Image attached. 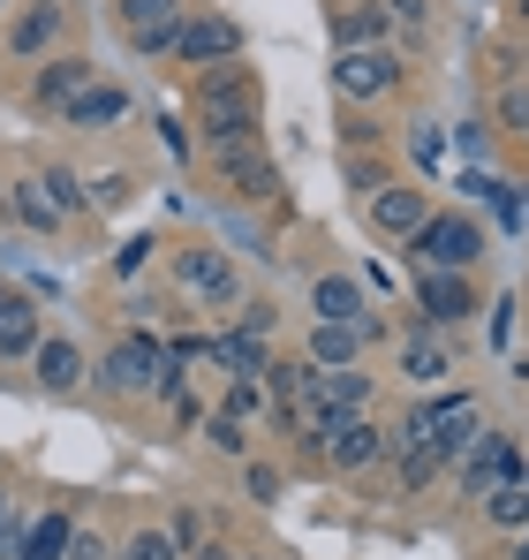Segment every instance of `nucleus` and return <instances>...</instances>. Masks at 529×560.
<instances>
[{
  "instance_id": "nucleus-42",
  "label": "nucleus",
  "mask_w": 529,
  "mask_h": 560,
  "mask_svg": "<svg viewBox=\"0 0 529 560\" xmlns=\"http://www.w3.org/2000/svg\"><path fill=\"white\" fill-rule=\"evenodd\" d=\"M250 500H280V477H272L264 463H250Z\"/></svg>"
},
{
  "instance_id": "nucleus-32",
  "label": "nucleus",
  "mask_w": 529,
  "mask_h": 560,
  "mask_svg": "<svg viewBox=\"0 0 529 560\" xmlns=\"http://www.w3.org/2000/svg\"><path fill=\"white\" fill-rule=\"evenodd\" d=\"M121 560H181V546L167 538V530H137V538L121 546Z\"/></svg>"
},
{
  "instance_id": "nucleus-37",
  "label": "nucleus",
  "mask_w": 529,
  "mask_h": 560,
  "mask_svg": "<svg viewBox=\"0 0 529 560\" xmlns=\"http://www.w3.org/2000/svg\"><path fill=\"white\" fill-rule=\"evenodd\" d=\"M341 175H349V189H363V197H371V189H386V183H393V175H386L378 160H349Z\"/></svg>"
},
{
  "instance_id": "nucleus-14",
  "label": "nucleus",
  "mask_w": 529,
  "mask_h": 560,
  "mask_svg": "<svg viewBox=\"0 0 529 560\" xmlns=\"http://www.w3.org/2000/svg\"><path fill=\"white\" fill-rule=\"evenodd\" d=\"M378 455H386V432H378L371 417H349V424L326 432V463L333 469H371Z\"/></svg>"
},
{
  "instance_id": "nucleus-47",
  "label": "nucleus",
  "mask_w": 529,
  "mask_h": 560,
  "mask_svg": "<svg viewBox=\"0 0 529 560\" xmlns=\"http://www.w3.org/2000/svg\"><path fill=\"white\" fill-rule=\"evenodd\" d=\"M0 8H8V0H0Z\"/></svg>"
},
{
  "instance_id": "nucleus-8",
  "label": "nucleus",
  "mask_w": 529,
  "mask_h": 560,
  "mask_svg": "<svg viewBox=\"0 0 529 560\" xmlns=\"http://www.w3.org/2000/svg\"><path fill=\"white\" fill-rule=\"evenodd\" d=\"M416 311H424V326H454L477 311V288L469 273H416Z\"/></svg>"
},
{
  "instance_id": "nucleus-13",
  "label": "nucleus",
  "mask_w": 529,
  "mask_h": 560,
  "mask_svg": "<svg viewBox=\"0 0 529 560\" xmlns=\"http://www.w3.org/2000/svg\"><path fill=\"white\" fill-rule=\"evenodd\" d=\"M175 280L189 288V295H204V303H235V266H227L220 250H181Z\"/></svg>"
},
{
  "instance_id": "nucleus-23",
  "label": "nucleus",
  "mask_w": 529,
  "mask_h": 560,
  "mask_svg": "<svg viewBox=\"0 0 529 560\" xmlns=\"http://www.w3.org/2000/svg\"><path fill=\"white\" fill-rule=\"evenodd\" d=\"M84 84H91L84 61H46V69H38V84H31V98H38V114H61Z\"/></svg>"
},
{
  "instance_id": "nucleus-21",
  "label": "nucleus",
  "mask_w": 529,
  "mask_h": 560,
  "mask_svg": "<svg viewBox=\"0 0 529 560\" xmlns=\"http://www.w3.org/2000/svg\"><path fill=\"white\" fill-rule=\"evenodd\" d=\"M310 386H318V364H310V357H272V364H264V394H272V409L310 401Z\"/></svg>"
},
{
  "instance_id": "nucleus-46",
  "label": "nucleus",
  "mask_w": 529,
  "mask_h": 560,
  "mask_svg": "<svg viewBox=\"0 0 529 560\" xmlns=\"http://www.w3.org/2000/svg\"><path fill=\"white\" fill-rule=\"evenodd\" d=\"M522 23H529V0H522Z\"/></svg>"
},
{
  "instance_id": "nucleus-39",
  "label": "nucleus",
  "mask_w": 529,
  "mask_h": 560,
  "mask_svg": "<svg viewBox=\"0 0 529 560\" xmlns=\"http://www.w3.org/2000/svg\"><path fill=\"white\" fill-rule=\"evenodd\" d=\"M409 152H416L424 167H446V144H439V129H416V137H409Z\"/></svg>"
},
{
  "instance_id": "nucleus-45",
  "label": "nucleus",
  "mask_w": 529,
  "mask_h": 560,
  "mask_svg": "<svg viewBox=\"0 0 529 560\" xmlns=\"http://www.w3.org/2000/svg\"><path fill=\"white\" fill-rule=\"evenodd\" d=\"M515 560H529V530H515Z\"/></svg>"
},
{
  "instance_id": "nucleus-30",
  "label": "nucleus",
  "mask_w": 529,
  "mask_h": 560,
  "mask_svg": "<svg viewBox=\"0 0 529 560\" xmlns=\"http://www.w3.org/2000/svg\"><path fill=\"white\" fill-rule=\"evenodd\" d=\"M492 121H499L507 137H529V84H507L499 106H492Z\"/></svg>"
},
{
  "instance_id": "nucleus-29",
  "label": "nucleus",
  "mask_w": 529,
  "mask_h": 560,
  "mask_svg": "<svg viewBox=\"0 0 529 560\" xmlns=\"http://www.w3.org/2000/svg\"><path fill=\"white\" fill-rule=\"evenodd\" d=\"M38 189L54 197V212H61V220H69V212H91V189L77 183L69 167H46V175H38Z\"/></svg>"
},
{
  "instance_id": "nucleus-17",
  "label": "nucleus",
  "mask_w": 529,
  "mask_h": 560,
  "mask_svg": "<svg viewBox=\"0 0 529 560\" xmlns=\"http://www.w3.org/2000/svg\"><path fill=\"white\" fill-rule=\"evenodd\" d=\"M121 114H129V92H121V84H98V77L61 106V121H77V129H114Z\"/></svg>"
},
{
  "instance_id": "nucleus-34",
  "label": "nucleus",
  "mask_w": 529,
  "mask_h": 560,
  "mask_svg": "<svg viewBox=\"0 0 529 560\" xmlns=\"http://www.w3.org/2000/svg\"><path fill=\"white\" fill-rule=\"evenodd\" d=\"M204 440H212L220 455H243V447H250V440H243V424H235V417H220V409L204 417Z\"/></svg>"
},
{
  "instance_id": "nucleus-10",
  "label": "nucleus",
  "mask_w": 529,
  "mask_h": 560,
  "mask_svg": "<svg viewBox=\"0 0 529 560\" xmlns=\"http://www.w3.org/2000/svg\"><path fill=\"white\" fill-rule=\"evenodd\" d=\"M477 432H484V424H477V394H446V401H432V447H439V463H461Z\"/></svg>"
},
{
  "instance_id": "nucleus-31",
  "label": "nucleus",
  "mask_w": 529,
  "mask_h": 560,
  "mask_svg": "<svg viewBox=\"0 0 529 560\" xmlns=\"http://www.w3.org/2000/svg\"><path fill=\"white\" fill-rule=\"evenodd\" d=\"M439 447H416V455H401V492H424L432 477H439Z\"/></svg>"
},
{
  "instance_id": "nucleus-16",
  "label": "nucleus",
  "mask_w": 529,
  "mask_h": 560,
  "mask_svg": "<svg viewBox=\"0 0 529 560\" xmlns=\"http://www.w3.org/2000/svg\"><path fill=\"white\" fill-rule=\"evenodd\" d=\"M69 530H77V515L69 508H46L23 538H8V560H61L69 553Z\"/></svg>"
},
{
  "instance_id": "nucleus-35",
  "label": "nucleus",
  "mask_w": 529,
  "mask_h": 560,
  "mask_svg": "<svg viewBox=\"0 0 529 560\" xmlns=\"http://www.w3.org/2000/svg\"><path fill=\"white\" fill-rule=\"evenodd\" d=\"M258 378H235V386H227V401H220V417H235V424H243V417H250V409H258Z\"/></svg>"
},
{
  "instance_id": "nucleus-3",
  "label": "nucleus",
  "mask_w": 529,
  "mask_h": 560,
  "mask_svg": "<svg viewBox=\"0 0 529 560\" xmlns=\"http://www.w3.org/2000/svg\"><path fill=\"white\" fill-rule=\"evenodd\" d=\"M181 23H189L181 0H121V38H129L137 54H175Z\"/></svg>"
},
{
  "instance_id": "nucleus-26",
  "label": "nucleus",
  "mask_w": 529,
  "mask_h": 560,
  "mask_svg": "<svg viewBox=\"0 0 529 560\" xmlns=\"http://www.w3.org/2000/svg\"><path fill=\"white\" fill-rule=\"evenodd\" d=\"M401 372L416 378V386L446 378V349L432 341V326H424V318H409V341H401Z\"/></svg>"
},
{
  "instance_id": "nucleus-18",
  "label": "nucleus",
  "mask_w": 529,
  "mask_h": 560,
  "mask_svg": "<svg viewBox=\"0 0 529 560\" xmlns=\"http://www.w3.org/2000/svg\"><path fill=\"white\" fill-rule=\"evenodd\" d=\"M204 364H220V372H235V378H264V364H272V349L227 326V334H212V341H204Z\"/></svg>"
},
{
  "instance_id": "nucleus-24",
  "label": "nucleus",
  "mask_w": 529,
  "mask_h": 560,
  "mask_svg": "<svg viewBox=\"0 0 529 560\" xmlns=\"http://www.w3.org/2000/svg\"><path fill=\"white\" fill-rule=\"evenodd\" d=\"M355 349H363V341H355V326H341V318H318V326H310V364H318V372H349Z\"/></svg>"
},
{
  "instance_id": "nucleus-11",
  "label": "nucleus",
  "mask_w": 529,
  "mask_h": 560,
  "mask_svg": "<svg viewBox=\"0 0 529 560\" xmlns=\"http://www.w3.org/2000/svg\"><path fill=\"white\" fill-rule=\"evenodd\" d=\"M424 220H432L424 189H409V183H386V189H371V228H378V235H401V243H409V235H416Z\"/></svg>"
},
{
  "instance_id": "nucleus-33",
  "label": "nucleus",
  "mask_w": 529,
  "mask_h": 560,
  "mask_svg": "<svg viewBox=\"0 0 529 560\" xmlns=\"http://www.w3.org/2000/svg\"><path fill=\"white\" fill-rule=\"evenodd\" d=\"M484 197H492L499 228H522V220H529V205H522V189H515V183H484Z\"/></svg>"
},
{
  "instance_id": "nucleus-20",
  "label": "nucleus",
  "mask_w": 529,
  "mask_h": 560,
  "mask_svg": "<svg viewBox=\"0 0 529 560\" xmlns=\"http://www.w3.org/2000/svg\"><path fill=\"white\" fill-rule=\"evenodd\" d=\"M31 364H38V386L69 394V386L84 378V349H77V341H61V334H46V341L31 349Z\"/></svg>"
},
{
  "instance_id": "nucleus-43",
  "label": "nucleus",
  "mask_w": 529,
  "mask_h": 560,
  "mask_svg": "<svg viewBox=\"0 0 529 560\" xmlns=\"http://www.w3.org/2000/svg\"><path fill=\"white\" fill-rule=\"evenodd\" d=\"M181 560H235V553H227L220 538H204V546H189V553H181Z\"/></svg>"
},
{
  "instance_id": "nucleus-28",
  "label": "nucleus",
  "mask_w": 529,
  "mask_h": 560,
  "mask_svg": "<svg viewBox=\"0 0 529 560\" xmlns=\"http://www.w3.org/2000/svg\"><path fill=\"white\" fill-rule=\"evenodd\" d=\"M8 197H15V220H23L31 235H54V228H61V212H54V197L38 189V175H31V183H15Z\"/></svg>"
},
{
  "instance_id": "nucleus-36",
  "label": "nucleus",
  "mask_w": 529,
  "mask_h": 560,
  "mask_svg": "<svg viewBox=\"0 0 529 560\" xmlns=\"http://www.w3.org/2000/svg\"><path fill=\"white\" fill-rule=\"evenodd\" d=\"M272 326H280V311H272V303H243V318H235V334H250V341H264Z\"/></svg>"
},
{
  "instance_id": "nucleus-25",
  "label": "nucleus",
  "mask_w": 529,
  "mask_h": 560,
  "mask_svg": "<svg viewBox=\"0 0 529 560\" xmlns=\"http://www.w3.org/2000/svg\"><path fill=\"white\" fill-rule=\"evenodd\" d=\"M386 23H393V15L363 0V8H349V15H333V46H341V54H363V46H386Z\"/></svg>"
},
{
  "instance_id": "nucleus-4",
  "label": "nucleus",
  "mask_w": 529,
  "mask_h": 560,
  "mask_svg": "<svg viewBox=\"0 0 529 560\" xmlns=\"http://www.w3.org/2000/svg\"><path fill=\"white\" fill-rule=\"evenodd\" d=\"M160 341L152 334H129V341H114L106 349V364H98V378L114 386V394H160Z\"/></svg>"
},
{
  "instance_id": "nucleus-7",
  "label": "nucleus",
  "mask_w": 529,
  "mask_h": 560,
  "mask_svg": "<svg viewBox=\"0 0 529 560\" xmlns=\"http://www.w3.org/2000/svg\"><path fill=\"white\" fill-rule=\"evenodd\" d=\"M220 160V183L235 189V197H250V205H280L287 189H280V167L264 160L258 144H235V152H212Z\"/></svg>"
},
{
  "instance_id": "nucleus-9",
  "label": "nucleus",
  "mask_w": 529,
  "mask_h": 560,
  "mask_svg": "<svg viewBox=\"0 0 529 560\" xmlns=\"http://www.w3.org/2000/svg\"><path fill=\"white\" fill-rule=\"evenodd\" d=\"M61 31H69L61 0H31V8L15 15V31H8V54H15V61H38V54L61 46Z\"/></svg>"
},
{
  "instance_id": "nucleus-38",
  "label": "nucleus",
  "mask_w": 529,
  "mask_h": 560,
  "mask_svg": "<svg viewBox=\"0 0 529 560\" xmlns=\"http://www.w3.org/2000/svg\"><path fill=\"white\" fill-rule=\"evenodd\" d=\"M61 560H114V546H106L98 530H69V553Z\"/></svg>"
},
{
  "instance_id": "nucleus-27",
  "label": "nucleus",
  "mask_w": 529,
  "mask_h": 560,
  "mask_svg": "<svg viewBox=\"0 0 529 560\" xmlns=\"http://www.w3.org/2000/svg\"><path fill=\"white\" fill-rule=\"evenodd\" d=\"M310 303H318V318H341V326H355L371 303H363V288H355L349 273H326L318 288H310Z\"/></svg>"
},
{
  "instance_id": "nucleus-12",
  "label": "nucleus",
  "mask_w": 529,
  "mask_h": 560,
  "mask_svg": "<svg viewBox=\"0 0 529 560\" xmlns=\"http://www.w3.org/2000/svg\"><path fill=\"white\" fill-rule=\"evenodd\" d=\"M393 77H401V61H393L386 46H363V54H341V61H333V84H341V98H378Z\"/></svg>"
},
{
  "instance_id": "nucleus-15",
  "label": "nucleus",
  "mask_w": 529,
  "mask_h": 560,
  "mask_svg": "<svg viewBox=\"0 0 529 560\" xmlns=\"http://www.w3.org/2000/svg\"><path fill=\"white\" fill-rule=\"evenodd\" d=\"M310 401L326 409V424H349V417H363V401H371V378L355 372H318V386H310Z\"/></svg>"
},
{
  "instance_id": "nucleus-5",
  "label": "nucleus",
  "mask_w": 529,
  "mask_h": 560,
  "mask_svg": "<svg viewBox=\"0 0 529 560\" xmlns=\"http://www.w3.org/2000/svg\"><path fill=\"white\" fill-rule=\"evenodd\" d=\"M454 469H461V500H484L492 485H507V477L522 469V455H515V440H507V432H477V440H469V455H461Z\"/></svg>"
},
{
  "instance_id": "nucleus-2",
  "label": "nucleus",
  "mask_w": 529,
  "mask_h": 560,
  "mask_svg": "<svg viewBox=\"0 0 529 560\" xmlns=\"http://www.w3.org/2000/svg\"><path fill=\"white\" fill-rule=\"evenodd\" d=\"M409 258H416V273H469V266L484 258V228H477L469 212H432V220L409 235Z\"/></svg>"
},
{
  "instance_id": "nucleus-22",
  "label": "nucleus",
  "mask_w": 529,
  "mask_h": 560,
  "mask_svg": "<svg viewBox=\"0 0 529 560\" xmlns=\"http://www.w3.org/2000/svg\"><path fill=\"white\" fill-rule=\"evenodd\" d=\"M46 334H38V303L31 295H0V357H31Z\"/></svg>"
},
{
  "instance_id": "nucleus-6",
  "label": "nucleus",
  "mask_w": 529,
  "mask_h": 560,
  "mask_svg": "<svg viewBox=\"0 0 529 560\" xmlns=\"http://www.w3.org/2000/svg\"><path fill=\"white\" fill-rule=\"evenodd\" d=\"M175 54L189 69H227L235 54H243V23H227V15H189L175 38Z\"/></svg>"
},
{
  "instance_id": "nucleus-19",
  "label": "nucleus",
  "mask_w": 529,
  "mask_h": 560,
  "mask_svg": "<svg viewBox=\"0 0 529 560\" xmlns=\"http://www.w3.org/2000/svg\"><path fill=\"white\" fill-rule=\"evenodd\" d=\"M477 508H484V523H492V530H507V538H515V530H529V463L515 469L507 485H492Z\"/></svg>"
},
{
  "instance_id": "nucleus-41",
  "label": "nucleus",
  "mask_w": 529,
  "mask_h": 560,
  "mask_svg": "<svg viewBox=\"0 0 529 560\" xmlns=\"http://www.w3.org/2000/svg\"><path fill=\"white\" fill-rule=\"evenodd\" d=\"M144 258H152V235H137V243H121V258H114V266H121V273H144Z\"/></svg>"
},
{
  "instance_id": "nucleus-1",
  "label": "nucleus",
  "mask_w": 529,
  "mask_h": 560,
  "mask_svg": "<svg viewBox=\"0 0 529 560\" xmlns=\"http://www.w3.org/2000/svg\"><path fill=\"white\" fill-rule=\"evenodd\" d=\"M197 121H204V144L212 152H235V144H258L264 98L250 84V69H212L197 84Z\"/></svg>"
},
{
  "instance_id": "nucleus-40",
  "label": "nucleus",
  "mask_w": 529,
  "mask_h": 560,
  "mask_svg": "<svg viewBox=\"0 0 529 560\" xmlns=\"http://www.w3.org/2000/svg\"><path fill=\"white\" fill-rule=\"evenodd\" d=\"M167 538H175L181 553H189V546H204V538H197V508H181L175 523H167Z\"/></svg>"
},
{
  "instance_id": "nucleus-44",
  "label": "nucleus",
  "mask_w": 529,
  "mask_h": 560,
  "mask_svg": "<svg viewBox=\"0 0 529 560\" xmlns=\"http://www.w3.org/2000/svg\"><path fill=\"white\" fill-rule=\"evenodd\" d=\"M0 553H8V492H0Z\"/></svg>"
}]
</instances>
